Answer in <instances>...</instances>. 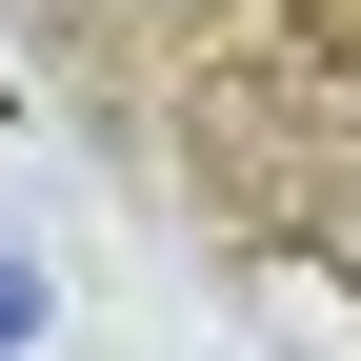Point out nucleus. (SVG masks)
<instances>
[{"instance_id":"f257e3e1","label":"nucleus","mask_w":361,"mask_h":361,"mask_svg":"<svg viewBox=\"0 0 361 361\" xmlns=\"http://www.w3.org/2000/svg\"><path fill=\"white\" fill-rule=\"evenodd\" d=\"M0 341H20V281H0Z\"/></svg>"}]
</instances>
